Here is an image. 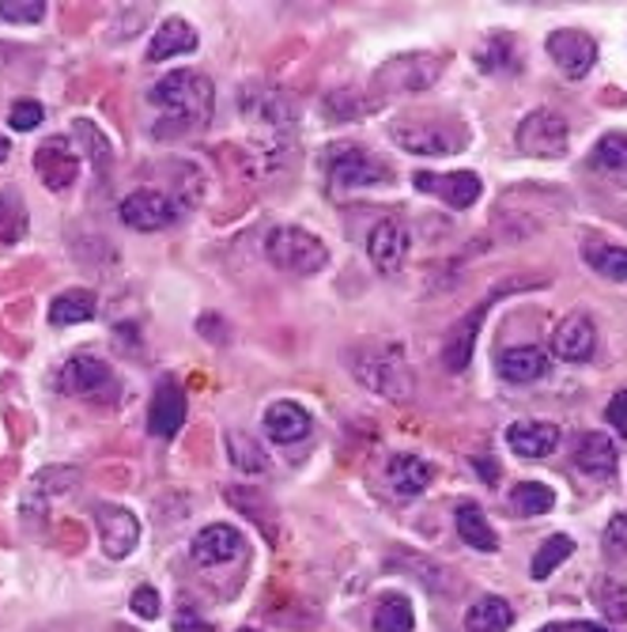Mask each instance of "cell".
<instances>
[{"label":"cell","instance_id":"obj_45","mask_svg":"<svg viewBox=\"0 0 627 632\" xmlns=\"http://www.w3.org/2000/svg\"><path fill=\"white\" fill-rule=\"evenodd\" d=\"M8 155H12V141H8V136H0V163H4Z\"/></svg>","mask_w":627,"mask_h":632},{"label":"cell","instance_id":"obj_6","mask_svg":"<svg viewBox=\"0 0 627 632\" xmlns=\"http://www.w3.org/2000/svg\"><path fill=\"white\" fill-rule=\"evenodd\" d=\"M386 175H390V171H386L374 155L356 149V144H333V149L326 152V179L333 194L378 186V182H386Z\"/></svg>","mask_w":627,"mask_h":632},{"label":"cell","instance_id":"obj_13","mask_svg":"<svg viewBox=\"0 0 627 632\" xmlns=\"http://www.w3.org/2000/svg\"><path fill=\"white\" fill-rule=\"evenodd\" d=\"M544 50H548V58L556 61V69L567 80H583L597 65V42L586 31H571V27L567 31H552Z\"/></svg>","mask_w":627,"mask_h":632},{"label":"cell","instance_id":"obj_10","mask_svg":"<svg viewBox=\"0 0 627 632\" xmlns=\"http://www.w3.org/2000/svg\"><path fill=\"white\" fill-rule=\"evenodd\" d=\"M409 246H412L409 227H404L398 216H386L378 220L371 235H367V258H371V265L382 277H393L404 265V258H409Z\"/></svg>","mask_w":627,"mask_h":632},{"label":"cell","instance_id":"obj_33","mask_svg":"<svg viewBox=\"0 0 627 632\" xmlns=\"http://www.w3.org/2000/svg\"><path fill=\"white\" fill-rule=\"evenodd\" d=\"M589 167L605 171V175H627V133H605L594 144Z\"/></svg>","mask_w":627,"mask_h":632},{"label":"cell","instance_id":"obj_47","mask_svg":"<svg viewBox=\"0 0 627 632\" xmlns=\"http://www.w3.org/2000/svg\"><path fill=\"white\" fill-rule=\"evenodd\" d=\"M238 632H257V629H238Z\"/></svg>","mask_w":627,"mask_h":632},{"label":"cell","instance_id":"obj_21","mask_svg":"<svg viewBox=\"0 0 627 632\" xmlns=\"http://www.w3.org/2000/svg\"><path fill=\"white\" fill-rule=\"evenodd\" d=\"M552 368L548 353L537 349V345H514V349H506L500 356V364H495V371H500L503 383H514V387H525V383H537L544 379Z\"/></svg>","mask_w":627,"mask_h":632},{"label":"cell","instance_id":"obj_20","mask_svg":"<svg viewBox=\"0 0 627 632\" xmlns=\"http://www.w3.org/2000/svg\"><path fill=\"white\" fill-rule=\"evenodd\" d=\"M243 106L250 118L257 114V122H269L276 130H295V118H299L295 99L284 95L280 88H246Z\"/></svg>","mask_w":627,"mask_h":632},{"label":"cell","instance_id":"obj_40","mask_svg":"<svg viewBox=\"0 0 627 632\" xmlns=\"http://www.w3.org/2000/svg\"><path fill=\"white\" fill-rule=\"evenodd\" d=\"M45 118L42 103H34V99H20V103H12V110H8V125H12L16 133H31L39 130Z\"/></svg>","mask_w":627,"mask_h":632},{"label":"cell","instance_id":"obj_12","mask_svg":"<svg viewBox=\"0 0 627 632\" xmlns=\"http://www.w3.org/2000/svg\"><path fill=\"white\" fill-rule=\"evenodd\" d=\"M117 216L133 232H163V227H171L178 220V205L167 194H160V190H136V194L122 201Z\"/></svg>","mask_w":627,"mask_h":632},{"label":"cell","instance_id":"obj_4","mask_svg":"<svg viewBox=\"0 0 627 632\" xmlns=\"http://www.w3.org/2000/svg\"><path fill=\"white\" fill-rule=\"evenodd\" d=\"M442 69H446V61L435 58V53H404V58H393L371 77V99H398L428 91L442 77Z\"/></svg>","mask_w":627,"mask_h":632},{"label":"cell","instance_id":"obj_19","mask_svg":"<svg viewBox=\"0 0 627 632\" xmlns=\"http://www.w3.org/2000/svg\"><path fill=\"white\" fill-rule=\"evenodd\" d=\"M559 439H564V432L548 420H514L506 428V447L522 458H548L559 447Z\"/></svg>","mask_w":627,"mask_h":632},{"label":"cell","instance_id":"obj_15","mask_svg":"<svg viewBox=\"0 0 627 632\" xmlns=\"http://www.w3.org/2000/svg\"><path fill=\"white\" fill-rule=\"evenodd\" d=\"M58 387L64 394H76V398H103L106 390L117 387V379L106 360H95V356H72L58 375Z\"/></svg>","mask_w":627,"mask_h":632},{"label":"cell","instance_id":"obj_43","mask_svg":"<svg viewBox=\"0 0 627 632\" xmlns=\"http://www.w3.org/2000/svg\"><path fill=\"white\" fill-rule=\"evenodd\" d=\"M605 417H608V425H613L616 432H620V436H627V390H620V394H616L613 401H608Z\"/></svg>","mask_w":627,"mask_h":632},{"label":"cell","instance_id":"obj_23","mask_svg":"<svg viewBox=\"0 0 627 632\" xmlns=\"http://www.w3.org/2000/svg\"><path fill=\"white\" fill-rule=\"evenodd\" d=\"M265 432L280 447L299 444V439L310 436V414L299 401H273V406L265 409Z\"/></svg>","mask_w":627,"mask_h":632},{"label":"cell","instance_id":"obj_36","mask_svg":"<svg viewBox=\"0 0 627 632\" xmlns=\"http://www.w3.org/2000/svg\"><path fill=\"white\" fill-rule=\"evenodd\" d=\"M511 508L518 516H544V511L556 508V492L541 481H522L518 489L511 492Z\"/></svg>","mask_w":627,"mask_h":632},{"label":"cell","instance_id":"obj_16","mask_svg":"<svg viewBox=\"0 0 627 632\" xmlns=\"http://www.w3.org/2000/svg\"><path fill=\"white\" fill-rule=\"evenodd\" d=\"M186 417H189L186 390L174 379L160 383V390L152 394V406H147V432L155 439H174L182 432V425H186Z\"/></svg>","mask_w":627,"mask_h":632},{"label":"cell","instance_id":"obj_28","mask_svg":"<svg viewBox=\"0 0 627 632\" xmlns=\"http://www.w3.org/2000/svg\"><path fill=\"white\" fill-rule=\"evenodd\" d=\"M465 625L469 632H506L514 625V610L500 594H484V599H476L473 606H469Z\"/></svg>","mask_w":627,"mask_h":632},{"label":"cell","instance_id":"obj_42","mask_svg":"<svg viewBox=\"0 0 627 632\" xmlns=\"http://www.w3.org/2000/svg\"><path fill=\"white\" fill-rule=\"evenodd\" d=\"M129 606H133L136 618H144V621H155V618L163 613L160 591H155V588H136L133 599H129Z\"/></svg>","mask_w":627,"mask_h":632},{"label":"cell","instance_id":"obj_8","mask_svg":"<svg viewBox=\"0 0 627 632\" xmlns=\"http://www.w3.org/2000/svg\"><path fill=\"white\" fill-rule=\"evenodd\" d=\"M514 141L525 155H537V160H564L571 149V130L564 122V114L556 110H530L514 130Z\"/></svg>","mask_w":627,"mask_h":632},{"label":"cell","instance_id":"obj_44","mask_svg":"<svg viewBox=\"0 0 627 632\" xmlns=\"http://www.w3.org/2000/svg\"><path fill=\"white\" fill-rule=\"evenodd\" d=\"M541 632H578V621H571V625H544Z\"/></svg>","mask_w":627,"mask_h":632},{"label":"cell","instance_id":"obj_26","mask_svg":"<svg viewBox=\"0 0 627 632\" xmlns=\"http://www.w3.org/2000/svg\"><path fill=\"white\" fill-rule=\"evenodd\" d=\"M197 50V31L186 20H167L155 31V39L147 42V61L160 65L167 58H178V53H193Z\"/></svg>","mask_w":627,"mask_h":632},{"label":"cell","instance_id":"obj_14","mask_svg":"<svg viewBox=\"0 0 627 632\" xmlns=\"http://www.w3.org/2000/svg\"><path fill=\"white\" fill-rule=\"evenodd\" d=\"M412 186H417L420 194H435L439 201H446L450 208H473L484 194L481 175H473V171H450V175L420 171V175H412Z\"/></svg>","mask_w":627,"mask_h":632},{"label":"cell","instance_id":"obj_24","mask_svg":"<svg viewBox=\"0 0 627 632\" xmlns=\"http://www.w3.org/2000/svg\"><path fill=\"white\" fill-rule=\"evenodd\" d=\"M431 478H435V470H431L420 455H393L390 466H386V481H390V489L404 500L420 497L431 485Z\"/></svg>","mask_w":627,"mask_h":632},{"label":"cell","instance_id":"obj_5","mask_svg":"<svg viewBox=\"0 0 627 632\" xmlns=\"http://www.w3.org/2000/svg\"><path fill=\"white\" fill-rule=\"evenodd\" d=\"M541 277L537 281H503L495 292H487V296L476 304L473 310H469L461 323L450 329V337L442 342V364H446V371H465L469 368V360H473V349H476V334H481V323L487 318V310H492L495 304H500L503 296H511V292H518V288H541Z\"/></svg>","mask_w":627,"mask_h":632},{"label":"cell","instance_id":"obj_32","mask_svg":"<svg viewBox=\"0 0 627 632\" xmlns=\"http://www.w3.org/2000/svg\"><path fill=\"white\" fill-rule=\"evenodd\" d=\"M412 602L404 594H382L374 610V632H412Z\"/></svg>","mask_w":627,"mask_h":632},{"label":"cell","instance_id":"obj_46","mask_svg":"<svg viewBox=\"0 0 627 632\" xmlns=\"http://www.w3.org/2000/svg\"><path fill=\"white\" fill-rule=\"evenodd\" d=\"M578 632H608L605 625H594V621H578Z\"/></svg>","mask_w":627,"mask_h":632},{"label":"cell","instance_id":"obj_1","mask_svg":"<svg viewBox=\"0 0 627 632\" xmlns=\"http://www.w3.org/2000/svg\"><path fill=\"white\" fill-rule=\"evenodd\" d=\"M147 99L160 110H167L171 118H178L182 130H205L212 122V110H216V88H212V80L189 69L167 72L160 84H152Z\"/></svg>","mask_w":627,"mask_h":632},{"label":"cell","instance_id":"obj_41","mask_svg":"<svg viewBox=\"0 0 627 632\" xmlns=\"http://www.w3.org/2000/svg\"><path fill=\"white\" fill-rule=\"evenodd\" d=\"M602 542H605V557H616V561H624V557H627V511H620V516L608 519Z\"/></svg>","mask_w":627,"mask_h":632},{"label":"cell","instance_id":"obj_7","mask_svg":"<svg viewBox=\"0 0 627 632\" xmlns=\"http://www.w3.org/2000/svg\"><path fill=\"white\" fill-rule=\"evenodd\" d=\"M393 144H401L404 152L417 155H454L465 149V130L450 122H428V118H404V122L390 125Z\"/></svg>","mask_w":627,"mask_h":632},{"label":"cell","instance_id":"obj_18","mask_svg":"<svg viewBox=\"0 0 627 632\" xmlns=\"http://www.w3.org/2000/svg\"><path fill=\"white\" fill-rule=\"evenodd\" d=\"M552 349H556L559 360L567 364H583L594 356L597 349V329L589 315H567L564 323L552 329Z\"/></svg>","mask_w":627,"mask_h":632},{"label":"cell","instance_id":"obj_25","mask_svg":"<svg viewBox=\"0 0 627 632\" xmlns=\"http://www.w3.org/2000/svg\"><path fill=\"white\" fill-rule=\"evenodd\" d=\"M454 523H458L461 542L473 546L476 553H495V549H500V538H495V530H492V523H487V516L481 511V503H473V500L458 503Z\"/></svg>","mask_w":627,"mask_h":632},{"label":"cell","instance_id":"obj_35","mask_svg":"<svg viewBox=\"0 0 627 632\" xmlns=\"http://www.w3.org/2000/svg\"><path fill=\"white\" fill-rule=\"evenodd\" d=\"M571 553H575V538H571V534H552L548 542L537 549V557H533L530 575H533V580H548V575L556 572V568L564 564Z\"/></svg>","mask_w":627,"mask_h":632},{"label":"cell","instance_id":"obj_2","mask_svg":"<svg viewBox=\"0 0 627 632\" xmlns=\"http://www.w3.org/2000/svg\"><path fill=\"white\" fill-rule=\"evenodd\" d=\"M352 375L367 390L382 394L390 401H409L417 390V375H412L409 360H404L401 345H363L352 353Z\"/></svg>","mask_w":627,"mask_h":632},{"label":"cell","instance_id":"obj_34","mask_svg":"<svg viewBox=\"0 0 627 632\" xmlns=\"http://www.w3.org/2000/svg\"><path fill=\"white\" fill-rule=\"evenodd\" d=\"M227 451H230V462H235L243 473H265V470H269V455L261 451V444H257L254 436L227 432Z\"/></svg>","mask_w":627,"mask_h":632},{"label":"cell","instance_id":"obj_22","mask_svg":"<svg viewBox=\"0 0 627 632\" xmlns=\"http://www.w3.org/2000/svg\"><path fill=\"white\" fill-rule=\"evenodd\" d=\"M616 444L605 432H586L575 447V466L594 481H613L616 478Z\"/></svg>","mask_w":627,"mask_h":632},{"label":"cell","instance_id":"obj_38","mask_svg":"<svg viewBox=\"0 0 627 632\" xmlns=\"http://www.w3.org/2000/svg\"><path fill=\"white\" fill-rule=\"evenodd\" d=\"M72 485H76V470H69V466H50V470H42L39 478H34L31 492H27L23 503H31V500L42 497V511H45V500L58 497V492H69Z\"/></svg>","mask_w":627,"mask_h":632},{"label":"cell","instance_id":"obj_37","mask_svg":"<svg viewBox=\"0 0 627 632\" xmlns=\"http://www.w3.org/2000/svg\"><path fill=\"white\" fill-rule=\"evenodd\" d=\"M594 602L608 621H616V625H624L627 621V583L616 580V575H608V580L597 583Z\"/></svg>","mask_w":627,"mask_h":632},{"label":"cell","instance_id":"obj_31","mask_svg":"<svg viewBox=\"0 0 627 632\" xmlns=\"http://www.w3.org/2000/svg\"><path fill=\"white\" fill-rule=\"evenodd\" d=\"M583 258L589 262V269H597L605 281H627V246H608L589 239L583 246Z\"/></svg>","mask_w":627,"mask_h":632},{"label":"cell","instance_id":"obj_30","mask_svg":"<svg viewBox=\"0 0 627 632\" xmlns=\"http://www.w3.org/2000/svg\"><path fill=\"white\" fill-rule=\"evenodd\" d=\"M27 235V201L16 186L0 190V243L16 246Z\"/></svg>","mask_w":627,"mask_h":632},{"label":"cell","instance_id":"obj_3","mask_svg":"<svg viewBox=\"0 0 627 632\" xmlns=\"http://www.w3.org/2000/svg\"><path fill=\"white\" fill-rule=\"evenodd\" d=\"M265 254H269L276 269L291 273V277H314L329 265V246L307 227L295 224L273 227L269 239H265Z\"/></svg>","mask_w":627,"mask_h":632},{"label":"cell","instance_id":"obj_9","mask_svg":"<svg viewBox=\"0 0 627 632\" xmlns=\"http://www.w3.org/2000/svg\"><path fill=\"white\" fill-rule=\"evenodd\" d=\"M34 171L42 175L45 190L61 194V190L76 186V175H80V152L69 136H50L34 149Z\"/></svg>","mask_w":627,"mask_h":632},{"label":"cell","instance_id":"obj_11","mask_svg":"<svg viewBox=\"0 0 627 632\" xmlns=\"http://www.w3.org/2000/svg\"><path fill=\"white\" fill-rule=\"evenodd\" d=\"M95 527H99V546L110 561H125L129 553L141 542V519L133 516L122 503H103L95 516Z\"/></svg>","mask_w":627,"mask_h":632},{"label":"cell","instance_id":"obj_39","mask_svg":"<svg viewBox=\"0 0 627 632\" xmlns=\"http://www.w3.org/2000/svg\"><path fill=\"white\" fill-rule=\"evenodd\" d=\"M42 16H45V4L42 0H12V4H0V20L4 23H20V27H34V23H42Z\"/></svg>","mask_w":627,"mask_h":632},{"label":"cell","instance_id":"obj_27","mask_svg":"<svg viewBox=\"0 0 627 632\" xmlns=\"http://www.w3.org/2000/svg\"><path fill=\"white\" fill-rule=\"evenodd\" d=\"M95 310H99L95 292H88V288L61 292V296L50 304V326H80V323H91V318H95Z\"/></svg>","mask_w":627,"mask_h":632},{"label":"cell","instance_id":"obj_17","mask_svg":"<svg viewBox=\"0 0 627 632\" xmlns=\"http://www.w3.org/2000/svg\"><path fill=\"white\" fill-rule=\"evenodd\" d=\"M243 534H238L235 527H227V523H212L201 530L197 538H193V546H189V557H193V564H201V568H224L230 561H238L243 557Z\"/></svg>","mask_w":627,"mask_h":632},{"label":"cell","instance_id":"obj_29","mask_svg":"<svg viewBox=\"0 0 627 632\" xmlns=\"http://www.w3.org/2000/svg\"><path fill=\"white\" fill-rule=\"evenodd\" d=\"M476 65H481L484 72H495V77H503V72H518L522 69L518 45H514L511 34H492V39L476 50Z\"/></svg>","mask_w":627,"mask_h":632}]
</instances>
